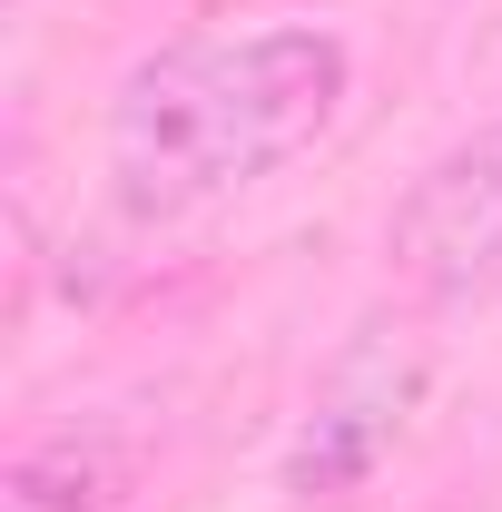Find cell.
<instances>
[{
	"mask_svg": "<svg viewBox=\"0 0 502 512\" xmlns=\"http://www.w3.org/2000/svg\"><path fill=\"white\" fill-rule=\"evenodd\" d=\"M384 256L414 296H473L483 276L502 266V128L443 148L434 168L404 188L394 227H384Z\"/></svg>",
	"mask_w": 502,
	"mask_h": 512,
	"instance_id": "7a4b0ae2",
	"label": "cell"
},
{
	"mask_svg": "<svg viewBox=\"0 0 502 512\" xmlns=\"http://www.w3.org/2000/svg\"><path fill=\"white\" fill-rule=\"evenodd\" d=\"M355 89V60L335 30L286 20L247 40H178L119 79L109 109V178L128 217H188L227 188H256L266 168L306 158Z\"/></svg>",
	"mask_w": 502,
	"mask_h": 512,
	"instance_id": "6da1fadb",
	"label": "cell"
},
{
	"mask_svg": "<svg viewBox=\"0 0 502 512\" xmlns=\"http://www.w3.org/2000/svg\"><path fill=\"white\" fill-rule=\"evenodd\" d=\"M414 394H424V365H414V355H394V345H355V355L335 365V384L315 394V414L296 424V444H286V493H296V503H335V493H355L384 453H394Z\"/></svg>",
	"mask_w": 502,
	"mask_h": 512,
	"instance_id": "3957f363",
	"label": "cell"
},
{
	"mask_svg": "<svg viewBox=\"0 0 502 512\" xmlns=\"http://www.w3.org/2000/svg\"><path fill=\"white\" fill-rule=\"evenodd\" d=\"M119 444L109 434H50V444H30L10 463V483H0V512H99L119 493Z\"/></svg>",
	"mask_w": 502,
	"mask_h": 512,
	"instance_id": "277c9868",
	"label": "cell"
}]
</instances>
